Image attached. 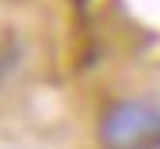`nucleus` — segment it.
<instances>
[{
	"label": "nucleus",
	"instance_id": "f257e3e1",
	"mask_svg": "<svg viewBox=\"0 0 160 149\" xmlns=\"http://www.w3.org/2000/svg\"><path fill=\"white\" fill-rule=\"evenodd\" d=\"M102 149H160V106L149 98H120L98 120Z\"/></svg>",
	"mask_w": 160,
	"mask_h": 149
}]
</instances>
